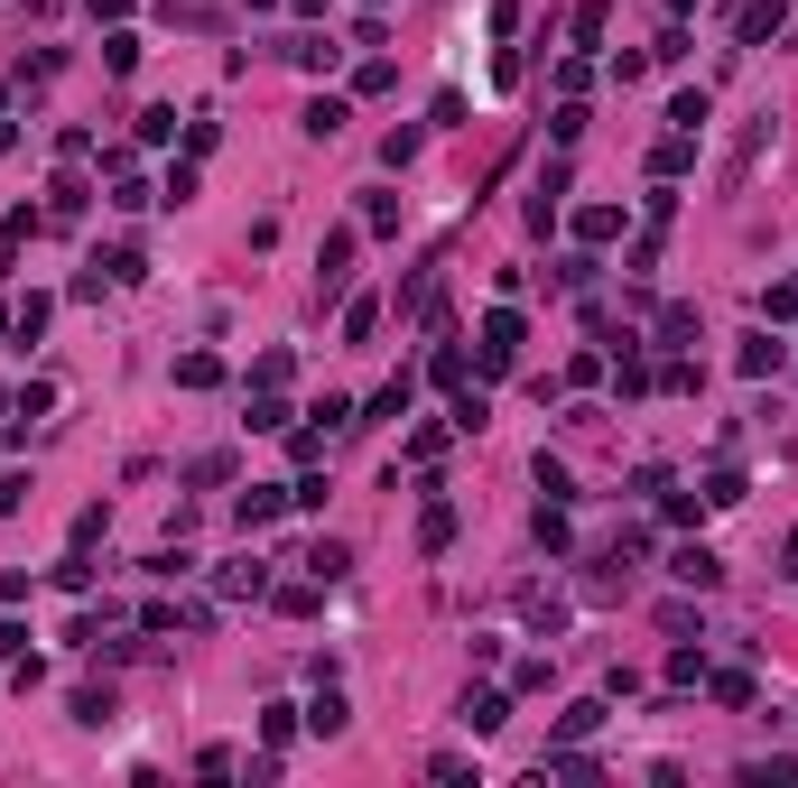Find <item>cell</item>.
<instances>
[{"mask_svg":"<svg viewBox=\"0 0 798 788\" xmlns=\"http://www.w3.org/2000/svg\"><path fill=\"white\" fill-rule=\"evenodd\" d=\"M344 279H353V232H325V251H316V287L334 297Z\"/></svg>","mask_w":798,"mask_h":788,"instance_id":"obj_3","label":"cell"},{"mask_svg":"<svg viewBox=\"0 0 798 788\" xmlns=\"http://www.w3.org/2000/svg\"><path fill=\"white\" fill-rule=\"evenodd\" d=\"M140 140H149V149L176 140V112H168V102H149V112H140Z\"/></svg>","mask_w":798,"mask_h":788,"instance_id":"obj_19","label":"cell"},{"mask_svg":"<svg viewBox=\"0 0 798 788\" xmlns=\"http://www.w3.org/2000/svg\"><path fill=\"white\" fill-rule=\"evenodd\" d=\"M780 575H789V585H798V538H789V547H780Z\"/></svg>","mask_w":798,"mask_h":788,"instance_id":"obj_21","label":"cell"},{"mask_svg":"<svg viewBox=\"0 0 798 788\" xmlns=\"http://www.w3.org/2000/svg\"><path fill=\"white\" fill-rule=\"evenodd\" d=\"M251 10H270V0H251Z\"/></svg>","mask_w":798,"mask_h":788,"instance_id":"obj_23","label":"cell"},{"mask_svg":"<svg viewBox=\"0 0 798 788\" xmlns=\"http://www.w3.org/2000/svg\"><path fill=\"white\" fill-rule=\"evenodd\" d=\"M502 724H511V696H493V687L465 696V733H502Z\"/></svg>","mask_w":798,"mask_h":788,"instance_id":"obj_5","label":"cell"},{"mask_svg":"<svg viewBox=\"0 0 798 788\" xmlns=\"http://www.w3.org/2000/svg\"><path fill=\"white\" fill-rule=\"evenodd\" d=\"M780 353H789V344H770V334H752V344H743V372H752V381H761V372H780Z\"/></svg>","mask_w":798,"mask_h":788,"instance_id":"obj_16","label":"cell"},{"mask_svg":"<svg viewBox=\"0 0 798 788\" xmlns=\"http://www.w3.org/2000/svg\"><path fill=\"white\" fill-rule=\"evenodd\" d=\"M668 121H678V130H687V140H697V130H706V84H697V93H678V102H668Z\"/></svg>","mask_w":798,"mask_h":788,"instance_id":"obj_15","label":"cell"},{"mask_svg":"<svg viewBox=\"0 0 798 788\" xmlns=\"http://www.w3.org/2000/svg\"><path fill=\"white\" fill-rule=\"evenodd\" d=\"M93 270H102V279H112V287H131V279H149V260H140L131 242H121V251H102V260H93Z\"/></svg>","mask_w":798,"mask_h":788,"instance_id":"obj_8","label":"cell"},{"mask_svg":"<svg viewBox=\"0 0 798 788\" xmlns=\"http://www.w3.org/2000/svg\"><path fill=\"white\" fill-rule=\"evenodd\" d=\"M761 315H770V325H789V315H798V279H770V287H761Z\"/></svg>","mask_w":798,"mask_h":788,"instance_id":"obj_10","label":"cell"},{"mask_svg":"<svg viewBox=\"0 0 798 788\" xmlns=\"http://www.w3.org/2000/svg\"><path fill=\"white\" fill-rule=\"evenodd\" d=\"M668 10H697V0H668Z\"/></svg>","mask_w":798,"mask_h":788,"instance_id":"obj_22","label":"cell"},{"mask_svg":"<svg viewBox=\"0 0 798 788\" xmlns=\"http://www.w3.org/2000/svg\"><path fill=\"white\" fill-rule=\"evenodd\" d=\"M668 575L697 585V594H715V585H725V557H715V547H678V566H668Z\"/></svg>","mask_w":798,"mask_h":788,"instance_id":"obj_2","label":"cell"},{"mask_svg":"<svg viewBox=\"0 0 798 788\" xmlns=\"http://www.w3.org/2000/svg\"><path fill=\"white\" fill-rule=\"evenodd\" d=\"M576 232H585V242H613V232H623V204H585Z\"/></svg>","mask_w":798,"mask_h":788,"instance_id":"obj_9","label":"cell"},{"mask_svg":"<svg viewBox=\"0 0 798 788\" xmlns=\"http://www.w3.org/2000/svg\"><path fill=\"white\" fill-rule=\"evenodd\" d=\"M780 19H789V0H752V10H743V47H761Z\"/></svg>","mask_w":798,"mask_h":788,"instance_id":"obj_7","label":"cell"},{"mask_svg":"<svg viewBox=\"0 0 798 788\" xmlns=\"http://www.w3.org/2000/svg\"><path fill=\"white\" fill-rule=\"evenodd\" d=\"M334 130H344V102H334V93L306 102V140H334Z\"/></svg>","mask_w":798,"mask_h":788,"instance_id":"obj_13","label":"cell"},{"mask_svg":"<svg viewBox=\"0 0 798 788\" xmlns=\"http://www.w3.org/2000/svg\"><path fill=\"white\" fill-rule=\"evenodd\" d=\"M511 362H521V315L493 306L483 315V372H511Z\"/></svg>","mask_w":798,"mask_h":788,"instance_id":"obj_1","label":"cell"},{"mask_svg":"<svg viewBox=\"0 0 798 788\" xmlns=\"http://www.w3.org/2000/svg\"><path fill=\"white\" fill-rule=\"evenodd\" d=\"M279 511H289V492H270V483H261V492H242V511H233V519H242V529H270Z\"/></svg>","mask_w":798,"mask_h":788,"instance_id":"obj_6","label":"cell"},{"mask_svg":"<svg viewBox=\"0 0 798 788\" xmlns=\"http://www.w3.org/2000/svg\"><path fill=\"white\" fill-rule=\"evenodd\" d=\"M743 502V473H706V511H734Z\"/></svg>","mask_w":798,"mask_h":788,"instance_id":"obj_18","label":"cell"},{"mask_svg":"<svg viewBox=\"0 0 798 788\" xmlns=\"http://www.w3.org/2000/svg\"><path fill=\"white\" fill-rule=\"evenodd\" d=\"M223 594H270V575H261V566L242 557V566H223Z\"/></svg>","mask_w":798,"mask_h":788,"instance_id":"obj_20","label":"cell"},{"mask_svg":"<svg viewBox=\"0 0 798 788\" xmlns=\"http://www.w3.org/2000/svg\"><path fill=\"white\" fill-rule=\"evenodd\" d=\"M455 538V502H427V519H418V547H446Z\"/></svg>","mask_w":798,"mask_h":788,"instance_id":"obj_12","label":"cell"},{"mask_svg":"<svg viewBox=\"0 0 798 788\" xmlns=\"http://www.w3.org/2000/svg\"><path fill=\"white\" fill-rule=\"evenodd\" d=\"M306 724H316V733H344V724H353V705H344V696H334V687H325L316 705H306Z\"/></svg>","mask_w":798,"mask_h":788,"instance_id":"obj_11","label":"cell"},{"mask_svg":"<svg viewBox=\"0 0 798 788\" xmlns=\"http://www.w3.org/2000/svg\"><path fill=\"white\" fill-rule=\"evenodd\" d=\"M297 566H306V575H316V585H334V575H344V566H353V547H344V538H316V547H306V557H297Z\"/></svg>","mask_w":798,"mask_h":788,"instance_id":"obj_4","label":"cell"},{"mask_svg":"<svg viewBox=\"0 0 798 788\" xmlns=\"http://www.w3.org/2000/svg\"><path fill=\"white\" fill-rule=\"evenodd\" d=\"M595 724H604V705H566V715H557V742H585Z\"/></svg>","mask_w":798,"mask_h":788,"instance_id":"obj_14","label":"cell"},{"mask_svg":"<svg viewBox=\"0 0 798 788\" xmlns=\"http://www.w3.org/2000/svg\"><path fill=\"white\" fill-rule=\"evenodd\" d=\"M176 381H186V390H214L223 362H214V353H186V362H176Z\"/></svg>","mask_w":798,"mask_h":788,"instance_id":"obj_17","label":"cell"}]
</instances>
